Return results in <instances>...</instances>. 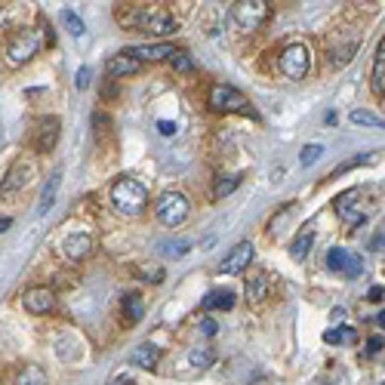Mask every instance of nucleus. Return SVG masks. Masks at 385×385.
Wrapping results in <instances>:
<instances>
[{
    "mask_svg": "<svg viewBox=\"0 0 385 385\" xmlns=\"http://www.w3.org/2000/svg\"><path fill=\"white\" fill-rule=\"evenodd\" d=\"M250 262H253V243L243 241V243H238V247H234L228 256L222 259L219 271H222V275H241V271H247Z\"/></svg>",
    "mask_w": 385,
    "mask_h": 385,
    "instance_id": "nucleus-12",
    "label": "nucleus"
},
{
    "mask_svg": "<svg viewBox=\"0 0 385 385\" xmlns=\"http://www.w3.org/2000/svg\"><path fill=\"white\" fill-rule=\"evenodd\" d=\"M62 253H65V259H71V262L87 259L93 253V238L90 234H71V238H65Z\"/></svg>",
    "mask_w": 385,
    "mask_h": 385,
    "instance_id": "nucleus-14",
    "label": "nucleus"
},
{
    "mask_svg": "<svg viewBox=\"0 0 385 385\" xmlns=\"http://www.w3.org/2000/svg\"><path fill=\"white\" fill-rule=\"evenodd\" d=\"M312 243H315V231H312V228H305V231L293 241V247H290V256H293L296 262H302L308 253H312Z\"/></svg>",
    "mask_w": 385,
    "mask_h": 385,
    "instance_id": "nucleus-24",
    "label": "nucleus"
},
{
    "mask_svg": "<svg viewBox=\"0 0 385 385\" xmlns=\"http://www.w3.org/2000/svg\"><path fill=\"white\" fill-rule=\"evenodd\" d=\"M133 56L136 62H161V59H170L176 53L170 43H152V46H133V50H127Z\"/></svg>",
    "mask_w": 385,
    "mask_h": 385,
    "instance_id": "nucleus-17",
    "label": "nucleus"
},
{
    "mask_svg": "<svg viewBox=\"0 0 385 385\" xmlns=\"http://www.w3.org/2000/svg\"><path fill=\"white\" fill-rule=\"evenodd\" d=\"M379 327H382V330H385V308H382V312H379Z\"/></svg>",
    "mask_w": 385,
    "mask_h": 385,
    "instance_id": "nucleus-42",
    "label": "nucleus"
},
{
    "mask_svg": "<svg viewBox=\"0 0 385 385\" xmlns=\"http://www.w3.org/2000/svg\"><path fill=\"white\" fill-rule=\"evenodd\" d=\"M354 339H358V330H354V327H336V330H327V333H324V342H327V345L354 342Z\"/></svg>",
    "mask_w": 385,
    "mask_h": 385,
    "instance_id": "nucleus-29",
    "label": "nucleus"
},
{
    "mask_svg": "<svg viewBox=\"0 0 385 385\" xmlns=\"http://www.w3.org/2000/svg\"><path fill=\"white\" fill-rule=\"evenodd\" d=\"M111 204H115L124 216H139L148 204V191H145L142 182L124 176V179H117L115 185H111Z\"/></svg>",
    "mask_w": 385,
    "mask_h": 385,
    "instance_id": "nucleus-3",
    "label": "nucleus"
},
{
    "mask_svg": "<svg viewBox=\"0 0 385 385\" xmlns=\"http://www.w3.org/2000/svg\"><path fill=\"white\" fill-rule=\"evenodd\" d=\"M120 308H124V315H127V321H142V315H145V302H142V296L139 293H127L124 299H120Z\"/></svg>",
    "mask_w": 385,
    "mask_h": 385,
    "instance_id": "nucleus-22",
    "label": "nucleus"
},
{
    "mask_svg": "<svg viewBox=\"0 0 385 385\" xmlns=\"http://www.w3.org/2000/svg\"><path fill=\"white\" fill-rule=\"evenodd\" d=\"M206 105H210L213 111H222V115H250L253 120L259 117L256 111H253L250 99L243 96L241 90L228 87V83H213L210 93H206Z\"/></svg>",
    "mask_w": 385,
    "mask_h": 385,
    "instance_id": "nucleus-2",
    "label": "nucleus"
},
{
    "mask_svg": "<svg viewBox=\"0 0 385 385\" xmlns=\"http://www.w3.org/2000/svg\"><path fill=\"white\" fill-rule=\"evenodd\" d=\"M213 361H216L213 349H194V352L189 354V364H191V367H197V370H206V367H213Z\"/></svg>",
    "mask_w": 385,
    "mask_h": 385,
    "instance_id": "nucleus-30",
    "label": "nucleus"
},
{
    "mask_svg": "<svg viewBox=\"0 0 385 385\" xmlns=\"http://www.w3.org/2000/svg\"><path fill=\"white\" fill-rule=\"evenodd\" d=\"M161 250L167 253V256H176V259H179V256H185V253L191 250V241H164Z\"/></svg>",
    "mask_w": 385,
    "mask_h": 385,
    "instance_id": "nucleus-33",
    "label": "nucleus"
},
{
    "mask_svg": "<svg viewBox=\"0 0 385 385\" xmlns=\"http://www.w3.org/2000/svg\"><path fill=\"white\" fill-rule=\"evenodd\" d=\"M117 22L127 28H136V31H148L154 37H167L179 31V22H176L173 13H167L161 6H133V9H117Z\"/></svg>",
    "mask_w": 385,
    "mask_h": 385,
    "instance_id": "nucleus-1",
    "label": "nucleus"
},
{
    "mask_svg": "<svg viewBox=\"0 0 385 385\" xmlns=\"http://www.w3.org/2000/svg\"><path fill=\"white\" fill-rule=\"evenodd\" d=\"M382 385H385V382H382Z\"/></svg>",
    "mask_w": 385,
    "mask_h": 385,
    "instance_id": "nucleus-43",
    "label": "nucleus"
},
{
    "mask_svg": "<svg viewBox=\"0 0 385 385\" xmlns=\"http://www.w3.org/2000/svg\"><path fill=\"white\" fill-rule=\"evenodd\" d=\"M90 78H93V71L87 68V65H83V68L78 71V90H87V87H90Z\"/></svg>",
    "mask_w": 385,
    "mask_h": 385,
    "instance_id": "nucleus-39",
    "label": "nucleus"
},
{
    "mask_svg": "<svg viewBox=\"0 0 385 385\" xmlns=\"http://www.w3.org/2000/svg\"><path fill=\"white\" fill-rule=\"evenodd\" d=\"M327 268H330V271H339V275H345V278H361L364 262H361L358 253L342 250V247H333L330 253H327Z\"/></svg>",
    "mask_w": 385,
    "mask_h": 385,
    "instance_id": "nucleus-10",
    "label": "nucleus"
},
{
    "mask_svg": "<svg viewBox=\"0 0 385 385\" xmlns=\"http://www.w3.org/2000/svg\"><path fill=\"white\" fill-rule=\"evenodd\" d=\"M268 290H271V280H268L265 271H256V275H247V299H250L253 305L265 302Z\"/></svg>",
    "mask_w": 385,
    "mask_h": 385,
    "instance_id": "nucleus-18",
    "label": "nucleus"
},
{
    "mask_svg": "<svg viewBox=\"0 0 385 385\" xmlns=\"http://www.w3.org/2000/svg\"><path fill=\"white\" fill-rule=\"evenodd\" d=\"M234 299H238V296H234V290H213V293L204 296L201 308H204V312H219V308H222V312H231Z\"/></svg>",
    "mask_w": 385,
    "mask_h": 385,
    "instance_id": "nucleus-19",
    "label": "nucleus"
},
{
    "mask_svg": "<svg viewBox=\"0 0 385 385\" xmlns=\"http://www.w3.org/2000/svg\"><path fill=\"white\" fill-rule=\"evenodd\" d=\"M16 385H46V373L37 367V364H28V367L19 370Z\"/></svg>",
    "mask_w": 385,
    "mask_h": 385,
    "instance_id": "nucleus-25",
    "label": "nucleus"
},
{
    "mask_svg": "<svg viewBox=\"0 0 385 385\" xmlns=\"http://www.w3.org/2000/svg\"><path fill=\"white\" fill-rule=\"evenodd\" d=\"M139 68H142V62H136L127 50L117 53V56H111V59L105 62L108 78H130V74H139Z\"/></svg>",
    "mask_w": 385,
    "mask_h": 385,
    "instance_id": "nucleus-13",
    "label": "nucleus"
},
{
    "mask_svg": "<svg viewBox=\"0 0 385 385\" xmlns=\"http://www.w3.org/2000/svg\"><path fill=\"white\" fill-rule=\"evenodd\" d=\"M154 213H157V222H161V225L176 228V225H182L185 219H189L191 204H189V197H185L182 191H167V194L157 197Z\"/></svg>",
    "mask_w": 385,
    "mask_h": 385,
    "instance_id": "nucleus-4",
    "label": "nucleus"
},
{
    "mask_svg": "<svg viewBox=\"0 0 385 385\" xmlns=\"http://www.w3.org/2000/svg\"><path fill=\"white\" fill-rule=\"evenodd\" d=\"M231 16H234V22H238V28L256 31V28L271 16V6L265 0H238V4L231 6Z\"/></svg>",
    "mask_w": 385,
    "mask_h": 385,
    "instance_id": "nucleus-6",
    "label": "nucleus"
},
{
    "mask_svg": "<svg viewBox=\"0 0 385 385\" xmlns=\"http://www.w3.org/2000/svg\"><path fill=\"white\" fill-rule=\"evenodd\" d=\"M321 154H324V145L312 142V145H305V148H302V154H299V164H302V167H312V164L321 161Z\"/></svg>",
    "mask_w": 385,
    "mask_h": 385,
    "instance_id": "nucleus-32",
    "label": "nucleus"
},
{
    "mask_svg": "<svg viewBox=\"0 0 385 385\" xmlns=\"http://www.w3.org/2000/svg\"><path fill=\"white\" fill-rule=\"evenodd\" d=\"M59 130H62V120L59 117H41L34 124V133H31V148L37 154H50L56 142H59Z\"/></svg>",
    "mask_w": 385,
    "mask_h": 385,
    "instance_id": "nucleus-9",
    "label": "nucleus"
},
{
    "mask_svg": "<svg viewBox=\"0 0 385 385\" xmlns=\"http://www.w3.org/2000/svg\"><path fill=\"white\" fill-rule=\"evenodd\" d=\"M59 179H62V170H56L53 176H50V182L43 185V191H41V201H37V213H46L53 206V201H56V191H59Z\"/></svg>",
    "mask_w": 385,
    "mask_h": 385,
    "instance_id": "nucleus-21",
    "label": "nucleus"
},
{
    "mask_svg": "<svg viewBox=\"0 0 385 385\" xmlns=\"http://www.w3.org/2000/svg\"><path fill=\"white\" fill-rule=\"evenodd\" d=\"M37 34L34 31H16L13 37H9V43H6V62L9 65H25V62H31L34 56H37Z\"/></svg>",
    "mask_w": 385,
    "mask_h": 385,
    "instance_id": "nucleus-8",
    "label": "nucleus"
},
{
    "mask_svg": "<svg viewBox=\"0 0 385 385\" xmlns=\"http://www.w3.org/2000/svg\"><path fill=\"white\" fill-rule=\"evenodd\" d=\"M34 173H37V164H34V157H19V161L9 167L6 170V176L0 179V194H16V191H22L25 185H31V179H34Z\"/></svg>",
    "mask_w": 385,
    "mask_h": 385,
    "instance_id": "nucleus-7",
    "label": "nucleus"
},
{
    "mask_svg": "<svg viewBox=\"0 0 385 385\" xmlns=\"http://www.w3.org/2000/svg\"><path fill=\"white\" fill-rule=\"evenodd\" d=\"M364 164H373V154H358V157H352V161H342V164L330 173V179H336V176H342V173L354 170V167H364Z\"/></svg>",
    "mask_w": 385,
    "mask_h": 385,
    "instance_id": "nucleus-31",
    "label": "nucleus"
},
{
    "mask_svg": "<svg viewBox=\"0 0 385 385\" xmlns=\"http://www.w3.org/2000/svg\"><path fill=\"white\" fill-rule=\"evenodd\" d=\"M382 78H385V37L379 41L376 46V56H373V74H370V80H373V90L382 93Z\"/></svg>",
    "mask_w": 385,
    "mask_h": 385,
    "instance_id": "nucleus-23",
    "label": "nucleus"
},
{
    "mask_svg": "<svg viewBox=\"0 0 385 385\" xmlns=\"http://www.w3.org/2000/svg\"><path fill=\"white\" fill-rule=\"evenodd\" d=\"M238 185H241V176H219V179H216V197L231 194Z\"/></svg>",
    "mask_w": 385,
    "mask_h": 385,
    "instance_id": "nucleus-34",
    "label": "nucleus"
},
{
    "mask_svg": "<svg viewBox=\"0 0 385 385\" xmlns=\"http://www.w3.org/2000/svg\"><path fill=\"white\" fill-rule=\"evenodd\" d=\"M278 68H280V74H284L287 80H302L308 74V68H312V56H308V50L302 43H290L287 50L280 53Z\"/></svg>",
    "mask_w": 385,
    "mask_h": 385,
    "instance_id": "nucleus-5",
    "label": "nucleus"
},
{
    "mask_svg": "<svg viewBox=\"0 0 385 385\" xmlns=\"http://www.w3.org/2000/svg\"><path fill=\"white\" fill-rule=\"evenodd\" d=\"M382 345H385L382 336H370V339H367V354H370V358H373V354H379V352H382Z\"/></svg>",
    "mask_w": 385,
    "mask_h": 385,
    "instance_id": "nucleus-38",
    "label": "nucleus"
},
{
    "mask_svg": "<svg viewBox=\"0 0 385 385\" xmlns=\"http://www.w3.org/2000/svg\"><path fill=\"white\" fill-rule=\"evenodd\" d=\"M197 327H201V333L206 336V339H210V336H216V333H219V327H216V321H213V317H204V321L197 324Z\"/></svg>",
    "mask_w": 385,
    "mask_h": 385,
    "instance_id": "nucleus-37",
    "label": "nucleus"
},
{
    "mask_svg": "<svg viewBox=\"0 0 385 385\" xmlns=\"http://www.w3.org/2000/svg\"><path fill=\"white\" fill-rule=\"evenodd\" d=\"M170 62H173L176 71H191V68H194V59H191V56L185 53V50H176V53L170 56Z\"/></svg>",
    "mask_w": 385,
    "mask_h": 385,
    "instance_id": "nucleus-35",
    "label": "nucleus"
},
{
    "mask_svg": "<svg viewBox=\"0 0 385 385\" xmlns=\"http://www.w3.org/2000/svg\"><path fill=\"white\" fill-rule=\"evenodd\" d=\"M157 133H161L164 139H173L176 136V124L173 120H157Z\"/></svg>",
    "mask_w": 385,
    "mask_h": 385,
    "instance_id": "nucleus-36",
    "label": "nucleus"
},
{
    "mask_svg": "<svg viewBox=\"0 0 385 385\" xmlns=\"http://www.w3.org/2000/svg\"><path fill=\"white\" fill-rule=\"evenodd\" d=\"M59 19H62V25L68 28L71 37H83V34H87V25H83V19H80L78 13H71V9H62Z\"/></svg>",
    "mask_w": 385,
    "mask_h": 385,
    "instance_id": "nucleus-27",
    "label": "nucleus"
},
{
    "mask_svg": "<svg viewBox=\"0 0 385 385\" xmlns=\"http://www.w3.org/2000/svg\"><path fill=\"white\" fill-rule=\"evenodd\" d=\"M358 194H361L358 189H352V191H345V194L336 197V213H339L349 225H354V228H358V225H364V219H367L364 213L354 210V197H358Z\"/></svg>",
    "mask_w": 385,
    "mask_h": 385,
    "instance_id": "nucleus-15",
    "label": "nucleus"
},
{
    "mask_svg": "<svg viewBox=\"0 0 385 385\" xmlns=\"http://www.w3.org/2000/svg\"><path fill=\"white\" fill-rule=\"evenodd\" d=\"M22 305L31 315H50L56 308V293L50 287H28L22 293Z\"/></svg>",
    "mask_w": 385,
    "mask_h": 385,
    "instance_id": "nucleus-11",
    "label": "nucleus"
},
{
    "mask_svg": "<svg viewBox=\"0 0 385 385\" xmlns=\"http://www.w3.org/2000/svg\"><path fill=\"white\" fill-rule=\"evenodd\" d=\"M352 124H358V127H373V130H385V117L379 115H373V111H352Z\"/></svg>",
    "mask_w": 385,
    "mask_h": 385,
    "instance_id": "nucleus-28",
    "label": "nucleus"
},
{
    "mask_svg": "<svg viewBox=\"0 0 385 385\" xmlns=\"http://www.w3.org/2000/svg\"><path fill=\"white\" fill-rule=\"evenodd\" d=\"M358 43H361V37H358V34H354L349 43H345V41L333 43V46H330V62L336 65V68H342V65H349V62H352V56H354V50H358Z\"/></svg>",
    "mask_w": 385,
    "mask_h": 385,
    "instance_id": "nucleus-20",
    "label": "nucleus"
},
{
    "mask_svg": "<svg viewBox=\"0 0 385 385\" xmlns=\"http://www.w3.org/2000/svg\"><path fill=\"white\" fill-rule=\"evenodd\" d=\"M382 296H385V290H382V287H370L367 299H373V302H376V299H382Z\"/></svg>",
    "mask_w": 385,
    "mask_h": 385,
    "instance_id": "nucleus-40",
    "label": "nucleus"
},
{
    "mask_svg": "<svg viewBox=\"0 0 385 385\" xmlns=\"http://www.w3.org/2000/svg\"><path fill=\"white\" fill-rule=\"evenodd\" d=\"M9 225H13V219H9V216H0V234H4Z\"/></svg>",
    "mask_w": 385,
    "mask_h": 385,
    "instance_id": "nucleus-41",
    "label": "nucleus"
},
{
    "mask_svg": "<svg viewBox=\"0 0 385 385\" xmlns=\"http://www.w3.org/2000/svg\"><path fill=\"white\" fill-rule=\"evenodd\" d=\"M133 271L142 280H148V284H161V280L167 278V271L161 265H154V262H142V265H133Z\"/></svg>",
    "mask_w": 385,
    "mask_h": 385,
    "instance_id": "nucleus-26",
    "label": "nucleus"
},
{
    "mask_svg": "<svg viewBox=\"0 0 385 385\" xmlns=\"http://www.w3.org/2000/svg\"><path fill=\"white\" fill-rule=\"evenodd\" d=\"M130 361L136 364V367H142V370H157V364H161V349L152 342H142V345H136L133 352H130Z\"/></svg>",
    "mask_w": 385,
    "mask_h": 385,
    "instance_id": "nucleus-16",
    "label": "nucleus"
}]
</instances>
